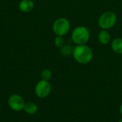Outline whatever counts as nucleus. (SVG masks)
<instances>
[{"instance_id":"0eeeda50","label":"nucleus","mask_w":122,"mask_h":122,"mask_svg":"<svg viewBox=\"0 0 122 122\" xmlns=\"http://www.w3.org/2000/svg\"><path fill=\"white\" fill-rule=\"evenodd\" d=\"M19 9L23 13L31 12L34 8V3L32 0H21L19 3Z\"/></svg>"},{"instance_id":"39448f33","label":"nucleus","mask_w":122,"mask_h":122,"mask_svg":"<svg viewBox=\"0 0 122 122\" xmlns=\"http://www.w3.org/2000/svg\"><path fill=\"white\" fill-rule=\"evenodd\" d=\"M51 86L49 81L41 79L39 81L34 87V93L39 99L46 98L51 93Z\"/></svg>"},{"instance_id":"f03ea898","label":"nucleus","mask_w":122,"mask_h":122,"mask_svg":"<svg viewBox=\"0 0 122 122\" xmlns=\"http://www.w3.org/2000/svg\"><path fill=\"white\" fill-rule=\"evenodd\" d=\"M71 38L76 45L86 44L90 39V31L85 26H78L72 30Z\"/></svg>"},{"instance_id":"20e7f679","label":"nucleus","mask_w":122,"mask_h":122,"mask_svg":"<svg viewBox=\"0 0 122 122\" xmlns=\"http://www.w3.org/2000/svg\"><path fill=\"white\" fill-rule=\"evenodd\" d=\"M71 30V23L65 17L56 19L52 24V31L56 36H64Z\"/></svg>"},{"instance_id":"f8f14e48","label":"nucleus","mask_w":122,"mask_h":122,"mask_svg":"<svg viewBox=\"0 0 122 122\" xmlns=\"http://www.w3.org/2000/svg\"><path fill=\"white\" fill-rule=\"evenodd\" d=\"M52 76L51 71L49 69H44L41 72V78L42 80L45 81H49Z\"/></svg>"},{"instance_id":"4468645a","label":"nucleus","mask_w":122,"mask_h":122,"mask_svg":"<svg viewBox=\"0 0 122 122\" xmlns=\"http://www.w3.org/2000/svg\"><path fill=\"white\" fill-rule=\"evenodd\" d=\"M119 112H120V114L122 115V104L119 107Z\"/></svg>"},{"instance_id":"6e6552de","label":"nucleus","mask_w":122,"mask_h":122,"mask_svg":"<svg viewBox=\"0 0 122 122\" xmlns=\"http://www.w3.org/2000/svg\"><path fill=\"white\" fill-rule=\"evenodd\" d=\"M112 36L109 30L102 29L98 34V41L102 45H107L111 42Z\"/></svg>"},{"instance_id":"2eb2a0df","label":"nucleus","mask_w":122,"mask_h":122,"mask_svg":"<svg viewBox=\"0 0 122 122\" xmlns=\"http://www.w3.org/2000/svg\"><path fill=\"white\" fill-rule=\"evenodd\" d=\"M119 122H122V119H121V120H120Z\"/></svg>"},{"instance_id":"7ed1b4c3","label":"nucleus","mask_w":122,"mask_h":122,"mask_svg":"<svg viewBox=\"0 0 122 122\" xmlns=\"http://www.w3.org/2000/svg\"><path fill=\"white\" fill-rule=\"evenodd\" d=\"M117 22V15L112 11L103 12L98 19V25L102 29L109 30L113 28Z\"/></svg>"},{"instance_id":"423d86ee","label":"nucleus","mask_w":122,"mask_h":122,"mask_svg":"<svg viewBox=\"0 0 122 122\" xmlns=\"http://www.w3.org/2000/svg\"><path fill=\"white\" fill-rule=\"evenodd\" d=\"M7 104L9 107L14 112H21L24 109L26 102L24 99L19 94H14L8 98Z\"/></svg>"},{"instance_id":"ddd939ff","label":"nucleus","mask_w":122,"mask_h":122,"mask_svg":"<svg viewBox=\"0 0 122 122\" xmlns=\"http://www.w3.org/2000/svg\"><path fill=\"white\" fill-rule=\"evenodd\" d=\"M54 46L57 48L60 49L61 47H62L66 44L64 36H56V37L54 38Z\"/></svg>"},{"instance_id":"9d476101","label":"nucleus","mask_w":122,"mask_h":122,"mask_svg":"<svg viewBox=\"0 0 122 122\" xmlns=\"http://www.w3.org/2000/svg\"><path fill=\"white\" fill-rule=\"evenodd\" d=\"M24 112L27 114L29 115H33L35 114L37 111H38V106L36 103L32 102H26L24 109Z\"/></svg>"},{"instance_id":"f257e3e1","label":"nucleus","mask_w":122,"mask_h":122,"mask_svg":"<svg viewBox=\"0 0 122 122\" xmlns=\"http://www.w3.org/2000/svg\"><path fill=\"white\" fill-rule=\"evenodd\" d=\"M72 56L77 63L80 64H87L93 60L94 52L86 44L76 45L74 48Z\"/></svg>"},{"instance_id":"9b49d317","label":"nucleus","mask_w":122,"mask_h":122,"mask_svg":"<svg viewBox=\"0 0 122 122\" xmlns=\"http://www.w3.org/2000/svg\"><path fill=\"white\" fill-rule=\"evenodd\" d=\"M74 48V47H73L71 44H65L62 47L60 48V53L64 56H66V57L70 56L73 54Z\"/></svg>"},{"instance_id":"1a4fd4ad","label":"nucleus","mask_w":122,"mask_h":122,"mask_svg":"<svg viewBox=\"0 0 122 122\" xmlns=\"http://www.w3.org/2000/svg\"><path fill=\"white\" fill-rule=\"evenodd\" d=\"M111 47L114 53L122 54V38L117 37L113 39L111 42Z\"/></svg>"}]
</instances>
